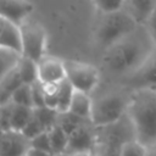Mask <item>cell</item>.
<instances>
[{
    "mask_svg": "<svg viewBox=\"0 0 156 156\" xmlns=\"http://www.w3.org/2000/svg\"><path fill=\"white\" fill-rule=\"evenodd\" d=\"M156 48L143 24L134 32L104 49L101 63L107 73L126 78L133 73Z\"/></svg>",
    "mask_w": 156,
    "mask_h": 156,
    "instance_id": "cell-1",
    "label": "cell"
},
{
    "mask_svg": "<svg viewBox=\"0 0 156 156\" xmlns=\"http://www.w3.org/2000/svg\"><path fill=\"white\" fill-rule=\"evenodd\" d=\"M126 116L134 139L145 147L156 144V88L132 89Z\"/></svg>",
    "mask_w": 156,
    "mask_h": 156,
    "instance_id": "cell-2",
    "label": "cell"
},
{
    "mask_svg": "<svg viewBox=\"0 0 156 156\" xmlns=\"http://www.w3.org/2000/svg\"><path fill=\"white\" fill-rule=\"evenodd\" d=\"M140 24L123 7L112 12H101L95 29V40L100 48L106 49L115 41L134 32Z\"/></svg>",
    "mask_w": 156,
    "mask_h": 156,
    "instance_id": "cell-3",
    "label": "cell"
},
{
    "mask_svg": "<svg viewBox=\"0 0 156 156\" xmlns=\"http://www.w3.org/2000/svg\"><path fill=\"white\" fill-rule=\"evenodd\" d=\"M129 93L113 90L98 96H91V124L95 128H99L110 126L121 119L127 111Z\"/></svg>",
    "mask_w": 156,
    "mask_h": 156,
    "instance_id": "cell-4",
    "label": "cell"
},
{
    "mask_svg": "<svg viewBox=\"0 0 156 156\" xmlns=\"http://www.w3.org/2000/svg\"><path fill=\"white\" fill-rule=\"evenodd\" d=\"M21 55L34 61H39L46 50V30L43 24L37 21L26 18L20 26Z\"/></svg>",
    "mask_w": 156,
    "mask_h": 156,
    "instance_id": "cell-5",
    "label": "cell"
},
{
    "mask_svg": "<svg viewBox=\"0 0 156 156\" xmlns=\"http://www.w3.org/2000/svg\"><path fill=\"white\" fill-rule=\"evenodd\" d=\"M66 79L76 90L93 94L100 82V71L94 65L76 60H63Z\"/></svg>",
    "mask_w": 156,
    "mask_h": 156,
    "instance_id": "cell-6",
    "label": "cell"
},
{
    "mask_svg": "<svg viewBox=\"0 0 156 156\" xmlns=\"http://www.w3.org/2000/svg\"><path fill=\"white\" fill-rule=\"evenodd\" d=\"M128 87L135 88H156V48L146 60L126 78Z\"/></svg>",
    "mask_w": 156,
    "mask_h": 156,
    "instance_id": "cell-7",
    "label": "cell"
},
{
    "mask_svg": "<svg viewBox=\"0 0 156 156\" xmlns=\"http://www.w3.org/2000/svg\"><path fill=\"white\" fill-rule=\"evenodd\" d=\"M96 146V136H95V127L90 121L83 122L78 126L72 133L68 134V141L66 152H74L82 150L94 151Z\"/></svg>",
    "mask_w": 156,
    "mask_h": 156,
    "instance_id": "cell-8",
    "label": "cell"
},
{
    "mask_svg": "<svg viewBox=\"0 0 156 156\" xmlns=\"http://www.w3.org/2000/svg\"><path fill=\"white\" fill-rule=\"evenodd\" d=\"M29 145V139L18 130H5L0 135V156H24Z\"/></svg>",
    "mask_w": 156,
    "mask_h": 156,
    "instance_id": "cell-9",
    "label": "cell"
},
{
    "mask_svg": "<svg viewBox=\"0 0 156 156\" xmlns=\"http://www.w3.org/2000/svg\"><path fill=\"white\" fill-rule=\"evenodd\" d=\"M37 66L39 82H61L66 78L63 60L58 57L44 55L37 61Z\"/></svg>",
    "mask_w": 156,
    "mask_h": 156,
    "instance_id": "cell-10",
    "label": "cell"
},
{
    "mask_svg": "<svg viewBox=\"0 0 156 156\" xmlns=\"http://www.w3.org/2000/svg\"><path fill=\"white\" fill-rule=\"evenodd\" d=\"M33 11V5L27 0H0V16L20 26Z\"/></svg>",
    "mask_w": 156,
    "mask_h": 156,
    "instance_id": "cell-11",
    "label": "cell"
},
{
    "mask_svg": "<svg viewBox=\"0 0 156 156\" xmlns=\"http://www.w3.org/2000/svg\"><path fill=\"white\" fill-rule=\"evenodd\" d=\"M0 46L10 48L21 52V39L18 26L0 16Z\"/></svg>",
    "mask_w": 156,
    "mask_h": 156,
    "instance_id": "cell-12",
    "label": "cell"
},
{
    "mask_svg": "<svg viewBox=\"0 0 156 156\" xmlns=\"http://www.w3.org/2000/svg\"><path fill=\"white\" fill-rule=\"evenodd\" d=\"M68 111L82 119L90 121L91 113V95L80 90L73 89Z\"/></svg>",
    "mask_w": 156,
    "mask_h": 156,
    "instance_id": "cell-13",
    "label": "cell"
},
{
    "mask_svg": "<svg viewBox=\"0 0 156 156\" xmlns=\"http://www.w3.org/2000/svg\"><path fill=\"white\" fill-rule=\"evenodd\" d=\"M155 7L156 0H124L123 2V9L135 18L138 24H144Z\"/></svg>",
    "mask_w": 156,
    "mask_h": 156,
    "instance_id": "cell-14",
    "label": "cell"
},
{
    "mask_svg": "<svg viewBox=\"0 0 156 156\" xmlns=\"http://www.w3.org/2000/svg\"><path fill=\"white\" fill-rule=\"evenodd\" d=\"M16 69L22 79L23 83L26 84H32L35 80H38V66H37V61L21 55L17 65H16Z\"/></svg>",
    "mask_w": 156,
    "mask_h": 156,
    "instance_id": "cell-15",
    "label": "cell"
},
{
    "mask_svg": "<svg viewBox=\"0 0 156 156\" xmlns=\"http://www.w3.org/2000/svg\"><path fill=\"white\" fill-rule=\"evenodd\" d=\"M32 115H33V107L13 104L10 116V129L21 132L30 119Z\"/></svg>",
    "mask_w": 156,
    "mask_h": 156,
    "instance_id": "cell-16",
    "label": "cell"
},
{
    "mask_svg": "<svg viewBox=\"0 0 156 156\" xmlns=\"http://www.w3.org/2000/svg\"><path fill=\"white\" fill-rule=\"evenodd\" d=\"M48 134H49V140H50L52 155H58V154L66 152L68 134L56 123L48 130Z\"/></svg>",
    "mask_w": 156,
    "mask_h": 156,
    "instance_id": "cell-17",
    "label": "cell"
},
{
    "mask_svg": "<svg viewBox=\"0 0 156 156\" xmlns=\"http://www.w3.org/2000/svg\"><path fill=\"white\" fill-rule=\"evenodd\" d=\"M21 56L20 51H16L10 48H1L0 46V80L12 69L16 67L17 61Z\"/></svg>",
    "mask_w": 156,
    "mask_h": 156,
    "instance_id": "cell-18",
    "label": "cell"
},
{
    "mask_svg": "<svg viewBox=\"0 0 156 156\" xmlns=\"http://www.w3.org/2000/svg\"><path fill=\"white\" fill-rule=\"evenodd\" d=\"M33 116L38 119V122L45 130H49L56 123L57 111L44 105L39 107H33Z\"/></svg>",
    "mask_w": 156,
    "mask_h": 156,
    "instance_id": "cell-19",
    "label": "cell"
},
{
    "mask_svg": "<svg viewBox=\"0 0 156 156\" xmlns=\"http://www.w3.org/2000/svg\"><path fill=\"white\" fill-rule=\"evenodd\" d=\"M40 87L44 96V105L56 110L60 82H40Z\"/></svg>",
    "mask_w": 156,
    "mask_h": 156,
    "instance_id": "cell-20",
    "label": "cell"
},
{
    "mask_svg": "<svg viewBox=\"0 0 156 156\" xmlns=\"http://www.w3.org/2000/svg\"><path fill=\"white\" fill-rule=\"evenodd\" d=\"M72 93H73V87L69 84V82L66 78L62 79L60 82V90H58V95H57V105H56L57 112L68 111Z\"/></svg>",
    "mask_w": 156,
    "mask_h": 156,
    "instance_id": "cell-21",
    "label": "cell"
},
{
    "mask_svg": "<svg viewBox=\"0 0 156 156\" xmlns=\"http://www.w3.org/2000/svg\"><path fill=\"white\" fill-rule=\"evenodd\" d=\"M87 119H82L77 117L76 115L71 113L69 111L66 112H57V118H56V124H58L67 134L72 133L78 126H80L83 122Z\"/></svg>",
    "mask_w": 156,
    "mask_h": 156,
    "instance_id": "cell-22",
    "label": "cell"
},
{
    "mask_svg": "<svg viewBox=\"0 0 156 156\" xmlns=\"http://www.w3.org/2000/svg\"><path fill=\"white\" fill-rule=\"evenodd\" d=\"M146 147L136 139L132 138L123 141L118 150V156H145Z\"/></svg>",
    "mask_w": 156,
    "mask_h": 156,
    "instance_id": "cell-23",
    "label": "cell"
},
{
    "mask_svg": "<svg viewBox=\"0 0 156 156\" xmlns=\"http://www.w3.org/2000/svg\"><path fill=\"white\" fill-rule=\"evenodd\" d=\"M11 101L17 105H23L27 107H33L32 102V93L30 84L22 83L17 89H15L11 94Z\"/></svg>",
    "mask_w": 156,
    "mask_h": 156,
    "instance_id": "cell-24",
    "label": "cell"
},
{
    "mask_svg": "<svg viewBox=\"0 0 156 156\" xmlns=\"http://www.w3.org/2000/svg\"><path fill=\"white\" fill-rule=\"evenodd\" d=\"M22 83H23V82H22V79H21V77H20V74H18L16 67L12 68V69L0 80V85H1L2 88H5V89H6L9 93H11V94H12V91H13L15 89H17Z\"/></svg>",
    "mask_w": 156,
    "mask_h": 156,
    "instance_id": "cell-25",
    "label": "cell"
},
{
    "mask_svg": "<svg viewBox=\"0 0 156 156\" xmlns=\"http://www.w3.org/2000/svg\"><path fill=\"white\" fill-rule=\"evenodd\" d=\"M29 145H30V147L39 149V150H43V151H46V152H51V146H50L48 130H44V132L39 133L38 135L33 136L32 139H29Z\"/></svg>",
    "mask_w": 156,
    "mask_h": 156,
    "instance_id": "cell-26",
    "label": "cell"
},
{
    "mask_svg": "<svg viewBox=\"0 0 156 156\" xmlns=\"http://www.w3.org/2000/svg\"><path fill=\"white\" fill-rule=\"evenodd\" d=\"M101 12H112L123 7L124 0H91Z\"/></svg>",
    "mask_w": 156,
    "mask_h": 156,
    "instance_id": "cell-27",
    "label": "cell"
},
{
    "mask_svg": "<svg viewBox=\"0 0 156 156\" xmlns=\"http://www.w3.org/2000/svg\"><path fill=\"white\" fill-rule=\"evenodd\" d=\"M45 129L41 127V124L38 122V119L32 115V117H30V119L28 121V123L24 126V128L21 130L28 139H32L33 136H35V135H38L39 133H41V132H44Z\"/></svg>",
    "mask_w": 156,
    "mask_h": 156,
    "instance_id": "cell-28",
    "label": "cell"
},
{
    "mask_svg": "<svg viewBox=\"0 0 156 156\" xmlns=\"http://www.w3.org/2000/svg\"><path fill=\"white\" fill-rule=\"evenodd\" d=\"M30 93H32L33 107L44 106V96H43V91H41V87H40L39 80H35L34 83L30 84Z\"/></svg>",
    "mask_w": 156,
    "mask_h": 156,
    "instance_id": "cell-29",
    "label": "cell"
},
{
    "mask_svg": "<svg viewBox=\"0 0 156 156\" xmlns=\"http://www.w3.org/2000/svg\"><path fill=\"white\" fill-rule=\"evenodd\" d=\"M12 105H13V102L10 101V102L0 106V127L4 130L10 129V116H11Z\"/></svg>",
    "mask_w": 156,
    "mask_h": 156,
    "instance_id": "cell-30",
    "label": "cell"
},
{
    "mask_svg": "<svg viewBox=\"0 0 156 156\" xmlns=\"http://www.w3.org/2000/svg\"><path fill=\"white\" fill-rule=\"evenodd\" d=\"M144 28L146 29L147 34L150 35L151 40L154 41V44L156 45V7L152 10V12L149 15V17L146 18V21L144 22Z\"/></svg>",
    "mask_w": 156,
    "mask_h": 156,
    "instance_id": "cell-31",
    "label": "cell"
},
{
    "mask_svg": "<svg viewBox=\"0 0 156 156\" xmlns=\"http://www.w3.org/2000/svg\"><path fill=\"white\" fill-rule=\"evenodd\" d=\"M11 101V93H9L5 88L0 85V106L7 104Z\"/></svg>",
    "mask_w": 156,
    "mask_h": 156,
    "instance_id": "cell-32",
    "label": "cell"
},
{
    "mask_svg": "<svg viewBox=\"0 0 156 156\" xmlns=\"http://www.w3.org/2000/svg\"><path fill=\"white\" fill-rule=\"evenodd\" d=\"M24 156H54V155L51 152H46V151H43V150H39V149L29 147Z\"/></svg>",
    "mask_w": 156,
    "mask_h": 156,
    "instance_id": "cell-33",
    "label": "cell"
},
{
    "mask_svg": "<svg viewBox=\"0 0 156 156\" xmlns=\"http://www.w3.org/2000/svg\"><path fill=\"white\" fill-rule=\"evenodd\" d=\"M69 156H94V152L89 150H82V151L69 152Z\"/></svg>",
    "mask_w": 156,
    "mask_h": 156,
    "instance_id": "cell-34",
    "label": "cell"
},
{
    "mask_svg": "<svg viewBox=\"0 0 156 156\" xmlns=\"http://www.w3.org/2000/svg\"><path fill=\"white\" fill-rule=\"evenodd\" d=\"M145 156H156V144L147 146L145 151Z\"/></svg>",
    "mask_w": 156,
    "mask_h": 156,
    "instance_id": "cell-35",
    "label": "cell"
},
{
    "mask_svg": "<svg viewBox=\"0 0 156 156\" xmlns=\"http://www.w3.org/2000/svg\"><path fill=\"white\" fill-rule=\"evenodd\" d=\"M54 156H69L68 152H62V154H58V155H54Z\"/></svg>",
    "mask_w": 156,
    "mask_h": 156,
    "instance_id": "cell-36",
    "label": "cell"
},
{
    "mask_svg": "<svg viewBox=\"0 0 156 156\" xmlns=\"http://www.w3.org/2000/svg\"><path fill=\"white\" fill-rule=\"evenodd\" d=\"M4 132H5V130H4V129H2V128H1V127H0V135H1V134H2V133H4Z\"/></svg>",
    "mask_w": 156,
    "mask_h": 156,
    "instance_id": "cell-37",
    "label": "cell"
}]
</instances>
